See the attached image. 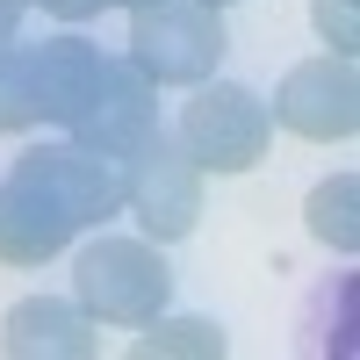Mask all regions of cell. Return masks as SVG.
<instances>
[{
  "label": "cell",
  "mask_w": 360,
  "mask_h": 360,
  "mask_svg": "<svg viewBox=\"0 0 360 360\" xmlns=\"http://www.w3.org/2000/svg\"><path fill=\"white\" fill-rule=\"evenodd\" d=\"M101 44L86 37H51V44H29V86H37V123L72 130V115L94 101L101 86Z\"/></svg>",
  "instance_id": "10"
},
{
  "label": "cell",
  "mask_w": 360,
  "mask_h": 360,
  "mask_svg": "<svg viewBox=\"0 0 360 360\" xmlns=\"http://www.w3.org/2000/svg\"><path fill=\"white\" fill-rule=\"evenodd\" d=\"M115 173H123V217H137L152 245H180L202 224V166L180 152V137L166 123L130 159H115Z\"/></svg>",
  "instance_id": "2"
},
{
  "label": "cell",
  "mask_w": 360,
  "mask_h": 360,
  "mask_svg": "<svg viewBox=\"0 0 360 360\" xmlns=\"http://www.w3.org/2000/svg\"><path fill=\"white\" fill-rule=\"evenodd\" d=\"M159 130V86L144 79L130 58H108L101 65V86H94V101H86L72 115V144H86V152H101V159H130L144 137Z\"/></svg>",
  "instance_id": "7"
},
{
  "label": "cell",
  "mask_w": 360,
  "mask_h": 360,
  "mask_svg": "<svg viewBox=\"0 0 360 360\" xmlns=\"http://www.w3.org/2000/svg\"><path fill=\"white\" fill-rule=\"evenodd\" d=\"M72 303L94 324H144L173 303V266L152 238H123L101 224V238H86L72 259Z\"/></svg>",
  "instance_id": "1"
},
{
  "label": "cell",
  "mask_w": 360,
  "mask_h": 360,
  "mask_svg": "<svg viewBox=\"0 0 360 360\" xmlns=\"http://www.w3.org/2000/svg\"><path fill=\"white\" fill-rule=\"evenodd\" d=\"M202 8H217V15H224V8H238V0H202Z\"/></svg>",
  "instance_id": "18"
},
{
  "label": "cell",
  "mask_w": 360,
  "mask_h": 360,
  "mask_svg": "<svg viewBox=\"0 0 360 360\" xmlns=\"http://www.w3.org/2000/svg\"><path fill=\"white\" fill-rule=\"evenodd\" d=\"M303 217H310V238H317V245H332L339 259H353V252H360V173L317 180L310 202H303Z\"/></svg>",
  "instance_id": "11"
},
{
  "label": "cell",
  "mask_w": 360,
  "mask_h": 360,
  "mask_svg": "<svg viewBox=\"0 0 360 360\" xmlns=\"http://www.w3.org/2000/svg\"><path fill=\"white\" fill-rule=\"evenodd\" d=\"M224 15L202 0H152L130 8V65L152 86H202L224 65Z\"/></svg>",
  "instance_id": "3"
},
{
  "label": "cell",
  "mask_w": 360,
  "mask_h": 360,
  "mask_svg": "<svg viewBox=\"0 0 360 360\" xmlns=\"http://www.w3.org/2000/svg\"><path fill=\"white\" fill-rule=\"evenodd\" d=\"M79 238V224L58 209L37 180L8 173L0 180V266H44Z\"/></svg>",
  "instance_id": "9"
},
{
  "label": "cell",
  "mask_w": 360,
  "mask_h": 360,
  "mask_svg": "<svg viewBox=\"0 0 360 360\" xmlns=\"http://www.w3.org/2000/svg\"><path fill=\"white\" fill-rule=\"evenodd\" d=\"M180 152H188L202 173H252L266 159V137H274V115H266V101L252 94V86L238 79H217L209 72L195 86V101L180 108Z\"/></svg>",
  "instance_id": "4"
},
{
  "label": "cell",
  "mask_w": 360,
  "mask_h": 360,
  "mask_svg": "<svg viewBox=\"0 0 360 360\" xmlns=\"http://www.w3.org/2000/svg\"><path fill=\"white\" fill-rule=\"evenodd\" d=\"M108 8H152V0H108Z\"/></svg>",
  "instance_id": "17"
},
{
  "label": "cell",
  "mask_w": 360,
  "mask_h": 360,
  "mask_svg": "<svg viewBox=\"0 0 360 360\" xmlns=\"http://www.w3.org/2000/svg\"><path fill=\"white\" fill-rule=\"evenodd\" d=\"M37 130V86H29V44H0V137Z\"/></svg>",
  "instance_id": "13"
},
{
  "label": "cell",
  "mask_w": 360,
  "mask_h": 360,
  "mask_svg": "<svg viewBox=\"0 0 360 360\" xmlns=\"http://www.w3.org/2000/svg\"><path fill=\"white\" fill-rule=\"evenodd\" d=\"M310 22H317L324 51H339V58L360 51V0H310Z\"/></svg>",
  "instance_id": "14"
},
{
  "label": "cell",
  "mask_w": 360,
  "mask_h": 360,
  "mask_svg": "<svg viewBox=\"0 0 360 360\" xmlns=\"http://www.w3.org/2000/svg\"><path fill=\"white\" fill-rule=\"evenodd\" d=\"M137 332H144V339H137L144 360H173V353L217 360V353L231 346V339H224V324H209V317H166V310H159V317H144Z\"/></svg>",
  "instance_id": "12"
},
{
  "label": "cell",
  "mask_w": 360,
  "mask_h": 360,
  "mask_svg": "<svg viewBox=\"0 0 360 360\" xmlns=\"http://www.w3.org/2000/svg\"><path fill=\"white\" fill-rule=\"evenodd\" d=\"M266 115H274L281 130L310 137V144H346V137L360 130V72H353V58L324 51V58L288 65Z\"/></svg>",
  "instance_id": "5"
},
{
  "label": "cell",
  "mask_w": 360,
  "mask_h": 360,
  "mask_svg": "<svg viewBox=\"0 0 360 360\" xmlns=\"http://www.w3.org/2000/svg\"><path fill=\"white\" fill-rule=\"evenodd\" d=\"M22 8H44V15H58V22H86V15H101L108 0H22Z\"/></svg>",
  "instance_id": "15"
},
{
  "label": "cell",
  "mask_w": 360,
  "mask_h": 360,
  "mask_svg": "<svg viewBox=\"0 0 360 360\" xmlns=\"http://www.w3.org/2000/svg\"><path fill=\"white\" fill-rule=\"evenodd\" d=\"M0 353L8 360H86V353H101V324L72 295H22L0 317Z\"/></svg>",
  "instance_id": "8"
},
{
  "label": "cell",
  "mask_w": 360,
  "mask_h": 360,
  "mask_svg": "<svg viewBox=\"0 0 360 360\" xmlns=\"http://www.w3.org/2000/svg\"><path fill=\"white\" fill-rule=\"evenodd\" d=\"M15 22H22V0H0V44L15 37Z\"/></svg>",
  "instance_id": "16"
},
{
  "label": "cell",
  "mask_w": 360,
  "mask_h": 360,
  "mask_svg": "<svg viewBox=\"0 0 360 360\" xmlns=\"http://www.w3.org/2000/svg\"><path fill=\"white\" fill-rule=\"evenodd\" d=\"M15 173H22V180H37V188H44L58 209H65L79 231H101V224L123 217V173H115V159L86 152V144H72V137L29 144V152L15 159Z\"/></svg>",
  "instance_id": "6"
}]
</instances>
